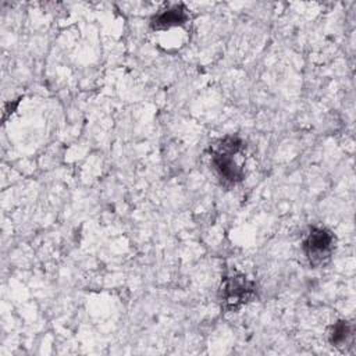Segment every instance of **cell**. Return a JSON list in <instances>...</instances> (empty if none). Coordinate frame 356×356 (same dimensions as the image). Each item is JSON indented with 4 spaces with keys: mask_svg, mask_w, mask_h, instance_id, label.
<instances>
[{
    "mask_svg": "<svg viewBox=\"0 0 356 356\" xmlns=\"http://www.w3.org/2000/svg\"><path fill=\"white\" fill-rule=\"evenodd\" d=\"M243 149V142L241 138L228 135L217 140L210 147L211 164L218 177L229 185L241 182L245 177L243 167L238 164L235 156L239 154Z\"/></svg>",
    "mask_w": 356,
    "mask_h": 356,
    "instance_id": "obj_1",
    "label": "cell"
},
{
    "mask_svg": "<svg viewBox=\"0 0 356 356\" xmlns=\"http://www.w3.org/2000/svg\"><path fill=\"white\" fill-rule=\"evenodd\" d=\"M256 292L257 288L252 280L241 273L232 271L224 275L218 289L221 309L225 312H238L256 298Z\"/></svg>",
    "mask_w": 356,
    "mask_h": 356,
    "instance_id": "obj_2",
    "label": "cell"
},
{
    "mask_svg": "<svg viewBox=\"0 0 356 356\" xmlns=\"http://www.w3.org/2000/svg\"><path fill=\"white\" fill-rule=\"evenodd\" d=\"M335 249V238L331 231L321 227H313L303 241V252L312 267L325 264Z\"/></svg>",
    "mask_w": 356,
    "mask_h": 356,
    "instance_id": "obj_3",
    "label": "cell"
},
{
    "mask_svg": "<svg viewBox=\"0 0 356 356\" xmlns=\"http://www.w3.org/2000/svg\"><path fill=\"white\" fill-rule=\"evenodd\" d=\"M188 19V8L184 4H174L154 14L150 19V26L153 31H165L185 25Z\"/></svg>",
    "mask_w": 356,
    "mask_h": 356,
    "instance_id": "obj_4",
    "label": "cell"
},
{
    "mask_svg": "<svg viewBox=\"0 0 356 356\" xmlns=\"http://www.w3.org/2000/svg\"><path fill=\"white\" fill-rule=\"evenodd\" d=\"M353 324L346 321V320H339L334 325H331L328 331V341L332 346L341 349V350H348L353 345Z\"/></svg>",
    "mask_w": 356,
    "mask_h": 356,
    "instance_id": "obj_5",
    "label": "cell"
}]
</instances>
